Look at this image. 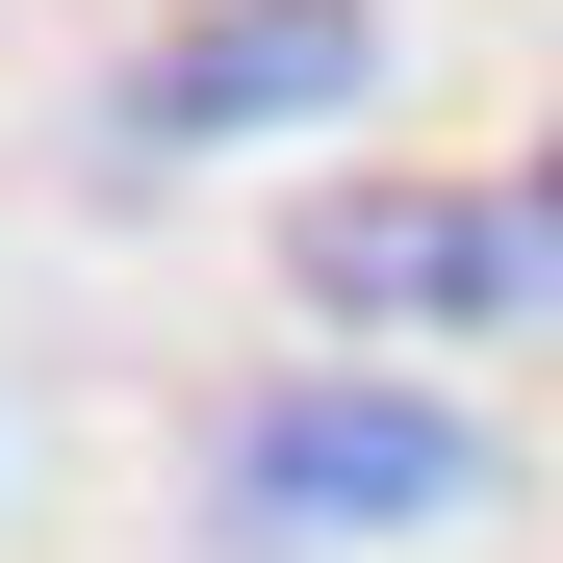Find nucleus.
<instances>
[{"mask_svg": "<svg viewBox=\"0 0 563 563\" xmlns=\"http://www.w3.org/2000/svg\"><path fill=\"white\" fill-rule=\"evenodd\" d=\"M308 308L333 333H512V308H563V256L487 179H333L308 206Z\"/></svg>", "mask_w": 563, "mask_h": 563, "instance_id": "obj_1", "label": "nucleus"}, {"mask_svg": "<svg viewBox=\"0 0 563 563\" xmlns=\"http://www.w3.org/2000/svg\"><path fill=\"white\" fill-rule=\"evenodd\" d=\"M461 487H487V435L435 385H282V410H231V512L256 538H410Z\"/></svg>", "mask_w": 563, "mask_h": 563, "instance_id": "obj_2", "label": "nucleus"}, {"mask_svg": "<svg viewBox=\"0 0 563 563\" xmlns=\"http://www.w3.org/2000/svg\"><path fill=\"white\" fill-rule=\"evenodd\" d=\"M308 103H385L358 0H206V26L129 52V154H231V129H308Z\"/></svg>", "mask_w": 563, "mask_h": 563, "instance_id": "obj_3", "label": "nucleus"}, {"mask_svg": "<svg viewBox=\"0 0 563 563\" xmlns=\"http://www.w3.org/2000/svg\"><path fill=\"white\" fill-rule=\"evenodd\" d=\"M512 231H538V256H563V154H538V179H512Z\"/></svg>", "mask_w": 563, "mask_h": 563, "instance_id": "obj_4", "label": "nucleus"}]
</instances>
